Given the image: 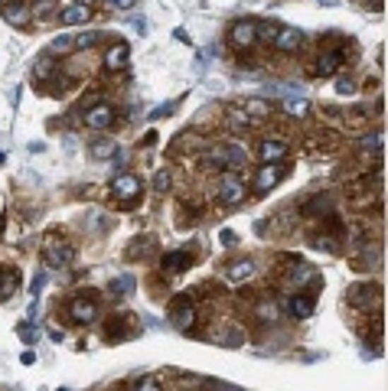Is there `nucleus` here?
I'll return each mask as SVG.
<instances>
[{
    "label": "nucleus",
    "instance_id": "nucleus-1",
    "mask_svg": "<svg viewBox=\"0 0 388 391\" xmlns=\"http://www.w3.org/2000/svg\"><path fill=\"white\" fill-rule=\"evenodd\" d=\"M245 163H248V153H245V147H238V144H212L206 150V167H212V170L235 173Z\"/></svg>",
    "mask_w": 388,
    "mask_h": 391
},
{
    "label": "nucleus",
    "instance_id": "nucleus-4",
    "mask_svg": "<svg viewBox=\"0 0 388 391\" xmlns=\"http://www.w3.org/2000/svg\"><path fill=\"white\" fill-rule=\"evenodd\" d=\"M69 320L78 326H92L98 320V303H95V294H82L69 303Z\"/></svg>",
    "mask_w": 388,
    "mask_h": 391
},
{
    "label": "nucleus",
    "instance_id": "nucleus-27",
    "mask_svg": "<svg viewBox=\"0 0 388 391\" xmlns=\"http://www.w3.org/2000/svg\"><path fill=\"white\" fill-rule=\"evenodd\" d=\"M245 114H248V118H254V121H264V118H271V104L261 102V98H248Z\"/></svg>",
    "mask_w": 388,
    "mask_h": 391
},
{
    "label": "nucleus",
    "instance_id": "nucleus-30",
    "mask_svg": "<svg viewBox=\"0 0 388 391\" xmlns=\"http://www.w3.org/2000/svg\"><path fill=\"white\" fill-rule=\"evenodd\" d=\"M284 108H287V114H294V118H304L307 114V102L300 98V95H287Z\"/></svg>",
    "mask_w": 388,
    "mask_h": 391
},
{
    "label": "nucleus",
    "instance_id": "nucleus-16",
    "mask_svg": "<svg viewBox=\"0 0 388 391\" xmlns=\"http://www.w3.org/2000/svg\"><path fill=\"white\" fill-rule=\"evenodd\" d=\"M170 323L177 326V330H189L196 323V306L186 297H177V303L170 306Z\"/></svg>",
    "mask_w": 388,
    "mask_h": 391
},
{
    "label": "nucleus",
    "instance_id": "nucleus-36",
    "mask_svg": "<svg viewBox=\"0 0 388 391\" xmlns=\"http://www.w3.org/2000/svg\"><path fill=\"white\" fill-rule=\"evenodd\" d=\"M134 391H160V385H157V378H143Z\"/></svg>",
    "mask_w": 388,
    "mask_h": 391
},
{
    "label": "nucleus",
    "instance_id": "nucleus-32",
    "mask_svg": "<svg viewBox=\"0 0 388 391\" xmlns=\"http://www.w3.org/2000/svg\"><path fill=\"white\" fill-rule=\"evenodd\" d=\"M254 26H258V43H271L274 33H278V26L271 23V20H254Z\"/></svg>",
    "mask_w": 388,
    "mask_h": 391
},
{
    "label": "nucleus",
    "instance_id": "nucleus-19",
    "mask_svg": "<svg viewBox=\"0 0 388 391\" xmlns=\"http://www.w3.org/2000/svg\"><path fill=\"white\" fill-rule=\"evenodd\" d=\"M127 59H131V46H127V43H114L108 52H105V68H111V72L127 68Z\"/></svg>",
    "mask_w": 388,
    "mask_h": 391
},
{
    "label": "nucleus",
    "instance_id": "nucleus-5",
    "mask_svg": "<svg viewBox=\"0 0 388 391\" xmlns=\"http://www.w3.org/2000/svg\"><path fill=\"white\" fill-rule=\"evenodd\" d=\"M114 121H118V111L111 108L108 102H95L85 108V124L92 131H108Z\"/></svg>",
    "mask_w": 388,
    "mask_h": 391
},
{
    "label": "nucleus",
    "instance_id": "nucleus-42",
    "mask_svg": "<svg viewBox=\"0 0 388 391\" xmlns=\"http://www.w3.org/2000/svg\"><path fill=\"white\" fill-rule=\"evenodd\" d=\"M365 4H369L372 10H382V0H365Z\"/></svg>",
    "mask_w": 388,
    "mask_h": 391
},
{
    "label": "nucleus",
    "instance_id": "nucleus-7",
    "mask_svg": "<svg viewBox=\"0 0 388 391\" xmlns=\"http://www.w3.org/2000/svg\"><path fill=\"white\" fill-rule=\"evenodd\" d=\"M284 176H287V167H284V163H264L261 170L254 173V183H252V186H254V193H271V189L278 186Z\"/></svg>",
    "mask_w": 388,
    "mask_h": 391
},
{
    "label": "nucleus",
    "instance_id": "nucleus-26",
    "mask_svg": "<svg viewBox=\"0 0 388 391\" xmlns=\"http://www.w3.org/2000/svg\"><path fill=\"white\" fill-rule=\"evenodd\" d=\"M56 72H59V66H56L52 59H46V56L33 62V78H36V82H49Z\"/></svg>",
    "mask_w": 388,
    "mask_h": 391
},
{
    "label": "nucleus",
    "instance_id": "nucleus-38",
    "mask_svg": "<svg viewBox=\"0 0 388 391\" xmlns=\"http://www.w3.org/2000/svg\"><path fill=\"white\" fill-rule=\"evenodd\" d=\"M137 0H108V7H114V10H131Z\"/></svg>",
    "mask_w": 388,
    "mask_h": 391
},
{
    "label": "nucleus",
    "instance_id": "nucleus-40",
    "mask_svg": "<svg viewBox=\"0 0 388 391\" xmlns=\"http://www.w3.org/2000/svg\"><path fill=\"white\" fill-rule=\"evenodd\" d=\"M339 95H353L355 92V85H353V82H349V78H339Z\"/></svg>",
    "mask_w": 388,
    "mask_h": 391
},
{
    "label": "nucleus",
    "instance_id": "nucleus-6",
    "mask_svg": "<svg viewBox=\"0 0 388 391\" xmlns=\"http://www.w3.org/2000/svg\"><path fill=\"white\" fill-rule=\"evenodd\" d=\"M304 30H297V26H278V33L271 40V46L278 52H300L304 49Z\"/></svg>",
    "mask_w": 388,
    "mask_h": 391
},
{
    "label": "nucleus",
    "instance_id": "nucleus-23",
    "mask_svg": "<svg viewBox=\"0 0 388 391\" xmlns=\"http://www.w3.org/2000/svg\"><path fill=\"white\" fill-rule=\"evenodd\" d=\"M118 140L114 137H98V140H92V157L95 160H111V157H118Z\"/></svg>",
    "mask_w": 388,
    "mask_h": 391
},
{
    "label": "nucleus",
    "instance_id": "nucleus-15",
    "mask_svg": "<svg viewBox=\"0 0 388 391\" xmlns=\"http://www.w3.org/2000/svg\"><path fill=\"white\" fill-rule=\"evenodd\" d=\"M193 264V255L189 251H167V255L160 258V274H167V277H177V274H183L186 267Z\"/></svg>",
    "mask_w": 388,
    "mask_h": 391
},
{
    "label": "nucleus",
    "instance_id": "nucleus-39",
    "mask_svg": "<svg viewBox=\"0 0 388 391\" xmlns=\"http://www.w3.org/2000/svg\"><path fill=\"white\" fill-rule=\"evenodd\" d=\"M20 339H26V342H33V339H36V332L30 330V323H20Z\"/></svg>",
    "mask_w": 388,
    "mask_h": 391
},
{
    "label": "nucleus",
    "instance_id": "nucleus-28",
    "mask_svg": "<svg viewBox=\"0 0 388 391\" xmlns=\"http://www.w3.org/2000/svg\"><path fill=\"white\" fill-rule=\"evenodd\" d=\"M49 52L52 56H69V52H76V36H69V33L56 36L49 43Z\"/></svg>",
    "mask_w": 388,
    "mask_h": 391
},
{
    "label": "nucleus",
    "instance_id": "nucleus-14",
    "mask_svg": "<svg viewBox=\"0 0 388 391\" xmlns=\"http://www.w3.org/2000/svg\"><path fill=\"white\" fill-rule=\"evenodd\" d=\"M92 17H95L92 4H82V0H76V4H66V7L59 10V20L66 26H82V23H88Z\"/></svg>",
    "mask_w": 388,
    "mask_h": 391
},
{
    "label": "nucleus",
    "instance_id": "nucleus-11",
    "mask_svg": "<svg viewBox=\"0 0 388 391\" xmlns=\"http://www.w3.org/2000/svg\"><path fill=\"white\" fill-rule=\"evenodd\" d=\"M0 17L10 26H26L33 20V13H30V4H23V0H4L0 4Z\"/></svg>",
    "mask_w": 388,
    "mask_h": 391
},
{
    "label": "nucleus",
    "instance_id": "nucleus-31",
    "mask_svg": "<svg viewBox=\"0 0 388 391\" xmlns=\"http://www.w3.org/2000/svg\"><path fill=\"white\" fill-rule=\"evenodd\" d=\"M310 245L320 251H339V239H333V235H310Z\"/></svg>",
    "mask_w": 388,
    "mask_h": 391
},
{
    "label": "nucleus",
    "instance_id": "nucleus-21",
    "mask_svg": "<svg viewBox=\"0 0 388 391\" xmlns=\"http://www.w3.org/2000/svg\"><path fill=\"white\" fill-rule=\"evenodd\" d=\"M254 271H258L254 261H235V264H228V267H225V277L232 284H248L254 277Z\"/></svg>",
    "mask_w": 388,
    "mask_h": 391
},
{
    "label": "nucleus",
    "instance_id": "nucleus-8",
    "mask_svg": "<svg viewBox=\"0 0 388 391\" xmlns=\"http://www.w3.org/2000/svg\"><path fill=\"white\" fill-rule=\"evenodd\" d=\"M228 40L238 46V49H252L258 43V26L254 20H235V23L228 26Z\"/></svg>",
    "mask_w": 388,
    "mask_h": 391
},
{
    "label": "nucleus",
    "instance_id": "nucleus-9",
    "mask_svg": "<svg viewBox=\"0 0 388 391\" xmlns=\"http://www.w3.org/2000/svg\"><path fill=\"white\" fill-rule=\"evenodd\" d=\"M111 193L118 196V199H124L127 205L134 203L137 196L143 193V183L134 176V173H121V176H114V183H111Z\"/></svg>",
    "mask_w": 388,
    "mask_h": 391
},
{
    "label": "nucleus",
    "instance_id": "nucleus-33",
    "mask_svg": "<svg viewBox=\"0 0 388 391\" xmlns=\"http://www.w3.org/2000/svg\"><path fill=\"white\" fill-rule=\"evenodd\" d=\"M170 183H173V176H170V170H157V176H153V189L157 193H167Z\"/></svg>",
    "mask_w": 388,
    "mask_h": 391
},
{
    "label": "nucleus",
    "instance_id": "nucleus-3",
    "mask_svg": "<svg viewBox=\"0 0 388 391\" xmlns=\"http://www.w3.org/2000/svg\"><path fill=\"white\" fill-rule=\"evenodd\" d=\"M72 245H69L66 239H59V235H49L46 239V245H42V261H46V267H56V271H62L69 261H72Z\"/></svg>",
    "mask_w": 388,
    "mask_h": 391
},
{
    "label": "nucleus",
    "instance_id": "nucleus-13",
    "mask_svg": "<svg viewBox=\"0 0 388 391\" xmlns=\"http://www.w3.org/2000/svg\"><path fill=\"white\" fill-rule=\"evenodd\" d=\"M313 310H317V300H313L310 290H297L287 297V313L294 320H307V316H313Z\"/></svg>",
    "mask_w": 388,
    "mask_h": 391
},
{
    "label": "nucleus",
    "instance_id": "nucleus-12",
    "mask_svg": "<svg viewBox=\"0 0 388 391\" xmlns=\"http://www.w3.org/2000/svg\"><path fill=\"white\" fill-rule=\"evenodd\" d=\"M287 153H290V147H287L284 137H264L261 144H258V157L264 163H284Z\"/></svg>",
    "mask_w": 388,
    "mask_h": 391
},
{
    "label": "nucleus",
    "instance_id": "nucleus-25",
    "mask_svg": "<svg viewBox=\"0 0 388 391\" xmlns=\"http://www.w3.org/2000/svg\"><path fill=\"white\" fill-rule=\"evenodd\" d=\"M30 13H33L40 23H46V20L59 17V10H56V0H36L33 7H30Z\"/></svg>",
    "mask_w": 388,
    "mask_h": 391
},
{
    "label": "nucleus",
    "instance_id": "nucleus-2",
    "mask_svg": "<svg viewBox=\"0 0 388 391\" xmlns=\"http://www.w3.org/2000/svg\"><path fill=\"white\" fill-rule=\"evenodd\" d=\"M245 196H248V186L238 173H225V176L219 179V186H216V199H219V205H225V209L245 203Z\"/></svg>",
    "mask_w": 388,
    "mask_h": 391
},
{
    "label": "nucleus",
    "instance_id": "nucleus-29",
    "mask_svg": "<svg viewBox=\"0 0 388 391\" xmlns=\"http://www.w3.org/2000/svg\"><path fill=\"white\" fill-rule=\"evenodd\" d=\"M228 124H232L235 131H242V134L252 131V118H248L245 111H238V108H228Z\"/></svg>",
    "mask_w": 388,
    "mask_h": 391
},
{
    "label": "nucleus",
    "instance_id": "nucleus-20",
    "mask_svg": "<svg viewBox=\"0 0 388 391\" xmlns=\"http://www.w3.org/2000/svg\"><path fill=\"white\" fill-rule=\"evenodd\" d=\"M20 284H23V281H20L17 267H4V271H0V303L13 297V294L20 290Z\"/></svg>",
    "mask_w": 388,
    "mask_h": 391
},
{
    "label": "nucleus",
    "instance_id": "nucleus-17",
    "mask_svg": "<svg viewBox=\"0 0 388 391\" xmlns=\"http://www.w3.org/2000/svg\"><path fill=\"white\" fill-rule=\"evenodd\" d=\"M343 62H346V52L343 49H329V52H323L320 59H317V76H323V78H333L343 68Z\"/></svg>",
    "mask_w": 388,
    "mask_h": 391
},
{
    "label": "nucleus",
    "instance_id": "nucleus-10",
    "mask_svg": "<svg viewBox=\"0 0 388 391\" xmlns=\"http://www.w3.org/2000/svg\"><path fill=\"white\" fill-rule=\"evenodd\" d=\"M349 303H355V306H375L382 300V287L375 281H365V284H353L349 287Z\"/></svg>",
    "mask_w": 388,
    "mask_h": 391
},
{
    "label": "nucleus",
    "instance_id": "nucleus-37",
    "mask_svg": "<svg viewBox=\"0 0 388 391\" xmlns=\"http://www.w3.org/2000/svg\"><path fill=\"white\" fill-rule=\"evenodd\" d=\"M42 287H46V274H36L33 284H30V290H33L36 297H40V290H42Z\"/></svg>",
    "mask_w": 388,
    "mask_h": 391
},
{
    "label": "nucleus",
    "instance_id": "nucleus-34",
    "mask_svg": "<svg viewBox=\"0 0 388 391\" xmlns=\"http://www.w3.org/2000/svg\"><path fill=\"white\" fill-rule=\"evenodd\" d=\"M98 43V33H78L76 36V49H92Z\"/></svg>",
    "mask_w": 388,
    "mask_h": 391
},
{
    "label": "nucleus",
    "instance_id": "nucleus-43",
    "mask_svg": "<svg viewBox=\"0 0 388 391\" xmlns=\"http://www.w3.org/2000/svg\"><path fill=\"white\" fill-rule=\"evenodd\" d=\"M0 4H4V0H0Z\"/></svg>",
    "mask_w": 388,
    "mask_h": 391
},
{
    "label": "nucleus",
    "instance_id": "nucleus-18",
    "mask_svg": "<svg viewBox=\"0 0 388 391\" xmlns=\"http://www.w3.org/2000/svg\"><path fill=\"white\" fill-rule=\"evenodd\" d=\"M329 209H333V199H329V193H320V196H313L310 203L300 205V215H307V219H327Z\"/></svg>",
    "mask_w": 388,
    "mask_h": 391
},
{
    "label": "nucleus",
    "instance_id": "nucleus-41",
    "mask_svg": "<svg viewBox=\"0 0 388 391\" xmlns=\"http://www.w3.org/2000/svg\"><path fill=\"white\" fill-rule=\"evenodd\" d=\"M219 239L225 241V245H235V231H228V229H225V231H222V235H219Z\"/></svg>",
    "mask_w": 388,
    "mask_h": 391
},
{
    "label": "nucleus",
    "instance_id": "nucleus-22",
    "mask_svg": "<svg viewBox=\"0 0 388 391\" xmlns=\"http://www.w3.org/2000/svg\"><path fill=\"white\" fill-rule=\"evenodd\" d=\"M287 281H290V287H297V290H304V287H317L320 284V277H317V271H310V267H294V271L287 274Z\"/></svg>",
    "mask_w": 388,
    "mask_h": 391
},
{
    "label": "nucleus",
    "instance_id": "nucleus-35",
    "mask_svg": "<svg viewBox=\"0 0 388 391\" xmlns=\"http://www.w3.org/2000/svg\"><path fill=\"white\" fill-rule=\"evenodd\" d=\"M363 150H382V131L379 134H369V137H363Z\"/></svg>",
    "mask_w": 388,
    "mask_h": 391
},
{
    "label": "nucleus",
    "instance_id": "nucleus-24",
    "mask_svg": "<svg viewBox=\"0 0 388 391\" xmlns=\"http://www.w3.org/2000/svg\"><path fill=\"white\" fill-rule=\"evenodd\" d=\"M134 287H137V281H134V274H118L114 281L108 284V290L114 294L118 300H124V297H131L134 294Z\"/></svg>",
    "mask_w": 388,
    "mask_h": 391
}]
</instances>
